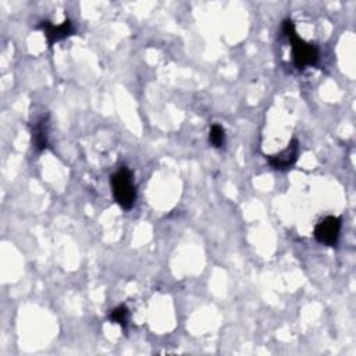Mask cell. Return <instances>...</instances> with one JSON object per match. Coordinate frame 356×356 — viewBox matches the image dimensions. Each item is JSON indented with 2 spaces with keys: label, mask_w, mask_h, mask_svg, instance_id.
Segmentation results:
<instances>
[{
  "label": "cell",
  "mask_w": 356,
  "mask_h": 356,
  "mask_svg": "<svg viewBox=\"0 0 356 356\" xmlns=\"http://www.w3.org/2000/svg\"><path fill=\"white\" fill-rule=\"evenodd\" d=\"M283 32L287 36V39L291 42L292 60H294V66L296 67V70L303 71L308 67L318 64V62L320 59L319 47L313 43L303 40L296 34V28H295V24L292 20H289V19L284 20Z\"/></svg>",
  "instance_id": "cell-1"
},
{
  "label": "cell",
  "mask_w": 356,
  "mask_h": 356,
  "mask_svg": "<svg viewBox=\"0 0 356 356\" xmlns=\"http://www.w3.org/2000/svg\"><path fill=\"white\" fill-rule=\"evenodd\" d=\"M110 184L117 205L124 211H130L137 200V188L130 169L127 166H121L110 177Z\"/></svg>",
  "instance_id": "cell-2"
},
{
  "label": "cell",
  "mask_w": 356,
  "mask_h": 356,
  "mask_svg": "<svg viewBox=\"0 0 356 356\" xmlns=\"http://www.w3.org/2000/svg\"><path fill=\"white\" fill-rule=\"evenodd\" d=\"M341 219L335 216H327L320 220L315 227V238L319 244L326 246H335L341 233Z\"/></svg>",
  "instance_id": "cell-3"
},
{
  "label": "cell",
  "mask_w": 356,
  "mask_h": 356,
  "mask_svg": "<svg viewBox=\"0 0 356 356\" xmlns=\"http://www.w3.org/2000/svg\"><path fill=\"white\" fill-rule=\"evenodd\" d=\"M298 154H299V142L298 139H292L285 149H283L276 155L269 156L268 162L273 169L284 171L291 169L296 163Z\"/></svg>",
  "instance_id": "cell-4"
},
{
  "label": "cell",
  "mask_w": 356,
  "mask_h": 356,
  "mask_svg": "<svg viewBox=\"0 0 356 356\" xmlns=\"http://www.w3.org/2000/svg\"><path fill=\"white\" fill-rule=\"evenodd\" d=\"M38 29H40L43 32L49 46H54L55 43H58L74 34V27L70 20H66L59 25H55L50 21H42L38 25Z\"/></svg>",
  "instance_id": "cell-5"
},
{
  "label": "cell",
  "mask_w": 356,
  "mask_h": 356,
  "mask_svg": "<svg viewBox=\"0 0 356 356\" xmlns=\"http://www.w3.org/2000/svg\"><path fill=\"white\" fill-rule=\"evenodd\" d=\"M32 145L36 150H45L47 147V116H42L32 126Z\"/></svg>",
  "instance_id": "cell-6"
},
{
  "label": "cell",
  "mask_w": 356,
  "mask_h": 356,
  "mask_svg": "<svg viewBox=\"0 0 356 356\" xmlns=\"http://www.w3.org/2000/svg\"><path fill=\"white\" fill-rule=\"evenodd\" d=\"M209 142L213 147H223L226 143V131L220 124H213L209 130Z\"/></svg>",
  "instance_id": "cell-7"
},
{
  "label": "cell",
  "mask_w": 356,
  "mask_h": 356,
  "mask_svg": "<svg viewBox=\"0 0 356 356\" xmlns=\"http://www.w3.org/2000/svg\"><path fill=\"white\" fill-rule=\"evenodd\" d=\"M128 316H130L128 308L126 307V305H120V307L115 308V309L109 313V320L113 322V323L120 324L121 327H126L127 323H128Z\"/></svg>",
  "instance_id": "cell-8"
}]
</instances>
